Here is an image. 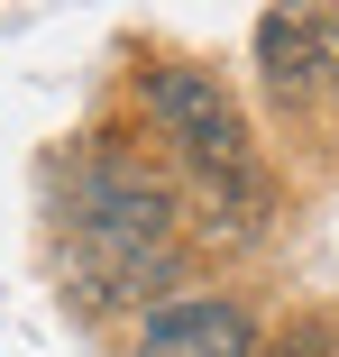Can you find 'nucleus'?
<instances>
[{
  "label": "nucleus",
  "mask_w": 339,
  "mask_h": 357,
  "mask_svg": "<svg viewBox=\"0 0 339 357\" xmlns=\"http://www.w3.org/2000/svg\"><path fill=\"white\" fill-rule=\"evenodd\" d=\"M64 229H74V248H64V303H83L92 321L110 312H156L174 303L183 284V202L174 183L128 156L119 137H92V147L74 156V183H64Z\"/></svg>",
  "instance_id": "f257e3e1"
},
{
  "label": "nucleus",
  "mask_w": 339,
  "mask_h": 357,
  "mask_svg": "<svg viewBox=\"0 0 339 357\" xmlns=\"http://www.w3.org/2000/svg\"><path fill=\"white\" fill-rule=\"evenodd\" d=\"M138 110L165 137L174 174H257L266 165L248 119H239V101L220 92V74H202V64H147L138 74Z\"/></svg>",
  "instance_id": "f03ea898"
},
{
  "label": "nucleus",
  "mask_w": 339,
  "mask_h": 357,
  "mask_svg": "<svg viewBox=\"0 0 339 357\" xmlns=\"http://www.w3.org/2000/svg\"><path fill=\"white\" fill-rule=\"evenodd\" d=\"M174 202H183V229L202 248H266L276 229V174H174Z\"/></svg>",
  "instance_id": "7ed1b4c3"
},
{
  "label": "nucleus",
  "mask_w": 339,
  "mask_h": 357,
  "mask_svg": "<svg viewBox=\"0 0 339 357\" xmlns=\"http://www.w3.org/2000/svg\"><path fill=\"white\" fill-rule=\"evenodd\" d=\"M128 357H257V321L229 294H174L138 321Z\"/></svg>",
  "instance_id": "20e7f679"
},
{
  "label": "nucleus",
  "mask_w": 339,
  "mask_h": 357,
  "mask_svg": "<svg viewBox=\"0 0 339 357\" xmlns=\"http://www.w3.org/2000/svg\"><path fill=\"white\" fill-rule=\"evenodd\" d=\"M257 74L285 110H312L321 101V28L312 10H257Z\"/></svg>",
  "instance_id": "39448f33"
},
{
  "label": "nucleus",
  "mask_w": 339,
  "mask_h": 357,
  "mask_svg": "<svg viewBox=\"0 0 339 357\" xmlns=\"http://www.w3.org/2000/svg\"><path fill=\"white\" fill-rule=\"evenodd\" d=\"M257 357H330V321H294V330H276Z\"/></svg>",
  "instance_id": "423d86ee"
}]
</instances>
